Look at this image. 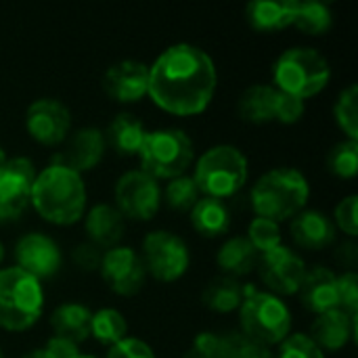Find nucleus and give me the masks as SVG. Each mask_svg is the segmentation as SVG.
<instances>
[{
	"label": "nucleus",
	"instance_id": "nucleus-11",
	"mask_svg": "<svg viewBox=\"0 0 358 358\" xmlns=\"http://www.w3.org/2000/svg\"><path fill=\"white\" fill-rule=\"evenodd\" d=\"M36 168L27 157H10L0 170V222L17 220L29 206Z\"/></svg>",
	"mask_w": 358,
	"mask_h": 358
},
{
	"label": "nucleus",
	"instance_id": "nucleus-6",
	"mask_svg": "<svg viewBox=\"0 0 358 358\" xmlns=\"http://www.w3.org/2000/svg\"><path fill=\"white\" fill-rule=\"evenodd\" d=\"M331 78L329 61L310 46L287 48L273 67V80L277 90L298 99H310L319 94Z\"/></svg>",
	"mask_w": 358,
	"mask_h": 358
},
{
	"label": "nucleus",
	"instance_id": "nucleus-18",
	"mask_svg": "<svg viewBox=\"0 0 358 358\" xmlns=\"http://www.w3.org/2000/svg\"><path fill=\"white\" fill-rule=\"evenodd\" d=\"M298 294H300L302 306L315 315H323V313L340 308L338 275L325 266H315L306 271Z\"/></svg>",
	"mask_w": 358,
	"mask_h": 358
},
{
	"label": "nucleus",
	"instance_id": "nucleus-15",
	"mask_svg": "<svg viewBox=\"0 0 358 358\" xmlns=\"http://www.w3.org/2000/svg\"><path fill=\"white\" fill-rule=\"evenodd\" d=\"M15 260L34 279H48L61 268V250L44 233H29L15 245Z\"/></svg>",
	"mask_w": 358,
	"mask_h": 358
},
{
	"label": "nucleus",
	"instance_id": "nucleus-23",
	"mask_svg": "<svg viewBox=\"0 0 358 358\" xmlns=\"http://www.w3.org/2000/svg\"><path fill=\"white\" fill-rule=\"evenodd\" d=\"M147 128L145 124L132 115V113H117L107 132H105V141L111 145V149L117 153V155H124V157H130V155H138L141 149H143V143L147 138Z\"/></svg>",
	"mask_w": 358,
	"mask_h": 358
},
{
	"label": "nucleus",
	"instance_id": "nucleus-10",
	"mask_svg": "<svg viewBox=\"0 0 358 358\" xmlns=\"http://www.w3.org/2000/svg\"><path fill=\"white\" fill-rule=\"evenodd\" d=\"M115 210L132 220H151L162 206V189L143 170H130L115 182Z\"/></svg>",
	"mask_w": 358,
	"mask_h": 358
},
{
	"label": "nucleus",
	"instance_id": "nucleus-43",
	"mask_svg": "<svg viewBox=\"0 0 358 358\" xmlns=\"http://www.w3.org/2000/svg\"><path fill=\"white\" fill-rule=\"evenodd\" d=\"M231 358H275V355L271 352V348L256 344V342L241 336V340H239V344H237Z\"/></svg>",
	"mask_w": 358,
	"mask_h": 358
},
{
	"label": "nucleus",
	"instance_id": "nucleus-14",
	"mask_svg": "<svg viewBox=\"0 0 358 358\" xmlns=\"http://www.w3.org/2000/svg\"><path fill=\"white\" fill-rule=\"evenodd\" d=\"M25 128L36 143L55 147L67 138L71 128V115L61 101L38 99L25 111Z\"/></svg>",
	"mask_w": 358,
	"mask_h": 358
},
{
	"label": "nucleus",
	"instance_id": "nucleus-3",
	"mask_svg": "<svg viewBox=\"0 0 358 358\" xmlns=\"http://www.w3.org/2000/svg\"><path fill=\"white\" fill-rule=\"evenodd\" d=\"M308 197L310 185L296 168H275L262 174L250 191V203L256 216L277 224L300 214Z\"/></svg>",
	"mask_w": 358,
	"mask_h": 358
},
{
	"label": "nucleus",
	"instance_id": "nucleus-30",
	"mask_svg": "<svg viewBox=\"0 0 358 358\" xmlns=\"http://www.w3.org/2000/svg\"><path fill=\"white\" fill-rule=\"evenodd\" d=\"M294 25L308 36H323L334 25L331 8L323 2H317V0H306V2L298 0Z\"/></svg>",
	"mask_w": 358,
	"mask_h": 358
},
{
	"label": "nucleus",
	"instance_id": "nucleus-49",
	"mask_svg": "<svg viewBox=\"0 0 358 358\" xmlns=\"http://www.w3.org/2000/svg\"><path fill=\"white\" fill-rule=\"evenodd\" d=\"M0 358H4V355H2V350H0Z\"/></svg>",
	"mask_w": 358,
	"mask_h": 358
},
{
	"label": "nucleus",
	"instance_id": "nucleus-39",
	"mask_svg": "<svg viewBox=\"0 0 358 358\" xmlns=\"http://www.w3.org/2000/svg\"><path fill=\"white\" fill-rule=\"evenodd\" d=\"M357 208V195H348V197H344V199L336 206V224H334V227L342 229V233H346L348 237H357L358 235Z\"/></svg>",
	"mask_w": 358,
	"mask_h": 358
},
{
	"label": "nucleus",
	"instance_id": "nucleus-48",
	"mask_svg": "<svg viewBox=\"0 0 358 358\" xmlns=\"http://www.w3.org/2000/svg\"><path fill=\"white\" fill-rule=\"evenodd\" d=\"M78 358H92V357H84V355H80V357Z\"/></svg>",
	"mask_w": 358,
	"mask_h": 358
},
{
	"label": "nucleus",
	"instance_id": "nucleus-25",
	"mask_svg": "<svg viewBox=\"0 0 358 358\" xmlns=\"http://www.w3.org/2000/svg\"><path fill=\"white\" fill-rule=\"evenodd\" d=\"M218 268L224 273V277H245L250 275L258 264V252L252 248V243L245 237H231L222 243L216 256Z\"/></svg>",
	"mask_w": 358,
	"mask_h": 358
},
{
	"label": "nucleus",
	"instance_id": "nucleus-4",
	"mask_svg": "<svg viewBox=\"0 0 358 358\" xmlns=\"http://www.w3.org/2000/svg\"><path fill=\"white\" fill-rule=\"evenodd\" d=\"M239 323L243 338L268 348L281 344L289 336L292 310L279 296L245 287L243 302L239 306Z\"/></svg>",
	"mask_w": 358,
	"mask_h": 358
},
{
	"label": "nucleus",
	"instance_id": "nucleus-20",
	"mask_svg": "<svg viewBox=\"0 0 358 358\" xmlns=\"http://www.w3.org/2000/svg\"><path fill=\"white\" fill-rule=\"evenodd\" d=\"M84 231L88 235V243L99 250L117 248L124 235V216L109 203H96L84 216Z\"/></svg>",
	"mask_w": 358,
	"mask_h": 358
},
{
	"label": "nucleus",
	"instance_id": "nucleus-31",
	"mask_svg": "<svg viewBox=\"0 0 358 358\" xmlns=\"http://www.w3.org/2000/svg\"><path fill=\"white\" fill-rule=\"evenodd\" d=\"M239 340H241V334L206 331L195 338L191 350L187 352L185 358H231Z\"/></svg>",
	"mask_w": 358,
	"mask_h": 358
},
{
	"label": "nucleus",
	"instance_id": "nucleus-36",
	"mask_svg": "<svg viewBox=\"0 0 358 358\" xmlns=\"http://www.w3.org/2000/svg\"><path fill=\"white\" fill-rule=\"evenodd\" d=\"M275 358H325V352L306 334H292L279 344Z\"/></svg>",
	"mask_w": 358,
	"mask_h": 358
},
{
	"label": "nucleus",
	"instance_id": "nucleus-1",
	"mask_svg": "<svg viewBox=\"0 0 358 358\" xmlns=\"http://www.w3.org/2000/svg\"><path fill=\"white\" fill-rule=\"evenodd\" d=\"M216 82V65L206 50L193 44H174L149 67L147 94L166 113L187 117L208 109Z\"/></svg>",
	"mask_w": 358,
	"mask_h": 358
},
{
	"label": "nucleus",
	"instance_id": "nucleus-24",
	"mask_svg": "<svg viewBox=\"0 0 358 358\" xmlns=\"http://www.w3.org/2000/svg\"><path fill=\"white\" fill-rule=\"evenodd\" d=\"M90 321H92L90 308L78 302H65L57 306L50 315V327L55 336L65 338L78 346L90 336Z\"/></svg>",
	"mask_w": 358,
	"mask_h": 358
},
{
	"label": "nucleus",
	"instance_id": "nucleus-21",
	"mask_svg": "<svg viewBox=\"0 0 358 358\" xmlns=\"http://www.w3.org/2000/svg\"><path fill=\"white\" fill-rule=\"evenodd\" d=\"M292 237L304 250H325L336 241L334 222L319 210H302L292 220Z\"/></svg>",
	"mask_w": 358,
	"mask_h": 358
},
{
	"label": "nucleus",
	"instance_id": "nucleus-7",
	"mask_svg": "<svg viewBox=\"0 0 358 358\" xmlns=\"http://www.w3.org/2000/svg\"><path fill=\"white\" fill-rule=\"evenodd\" d=\"M193 180L206 197H233L248 182V157L233 145H216L197 159Z\"/></svg>",
	"mask_w": 358,
	"mask_h": 358
},
{
	"label": "nucleus",
	"instance_id": "nucleus-32",
	"mask_svg": "<svg viewBox=\"0 0 358 358\" xmlns=\"http://www.w3.org/2000/svg\"><path fill=\"white\" fill-rule=\"evenodd\" d=\"M358 88L357 84L346 86L334 107V117L336 124L342 128V132L348 136V141H358Z\"/></svg>",
	"mask_w": 358,
	"mask_h": 358
},
{
	"label": "nucleus",
	"instance_id": "nucleus-38",
	"mask_svg": "<svg viewBox=\"0 0 358 358\" xmlns=\"http://www.w3.org/2000/svg\"><path fill=\"white\" fill-rule=\"evenodd\" d=\"M338 300L340 310L357 317L358 313V277L355 271H348L338 277Z\"/></svg>",
	"mask_w": 358,
	"mask_h": 358
},
{
	"label": "nucleus",
	"instance_id": "nucleus-37",
	"mask_svg": "<svg viewBox=\"0 0 358 358\" xmlns=\"http://www.w3.org/2000/svg\"><path fill=\"white\" fill-rule=\"evenodd\" d=\"M275 120L281 124H296L304 115V101L287 92H275Z\"/></svg>",
	"mask_w": 358,
	"mask_h": 358
},
{
	"label": "nucleus",
	"instance_id": "nucleus-47",
	"mask_svg": "<svg viewBox=\"0 0 358 358\" xmlns=\"http://www.w3.org/2000/svg\"><path fill=\"white\" fill-rule=\"evenodd\" d=\"M2 260H4V248H2V243H0V264H2Z\"/></svg>",
	"mask_w": 358,
	"mask_h": 358
},
{
	"label": "nucleus",
	"instance_id": "nucleus-17",
	"mask_svg": "<svg viewBox=\"0 0 358 358\" xmlns=\"http://www.w3.org/2000/svg\"><path fill=\"white\" fill-rule=\"evenodd\" d=\"M105 132L94 128V126H86L80 128L71 134V138L67 141L65 151L55 159V164L67 166L69 170L78 172L80 176L88 170H94L103 155H105Z\"/></svg>",
	"mask_w": 358,
	"mask_h": 358
},
{
	"label": "nucleus",
	"instance_id": "nucleus-5",
	"mask_svg": "<svg viewBox=\"0 0 358 358\" xmlns=\"http://www.w3.org/2000/svg\"><path fill=\"white\" fill-rule=\"evenodd\" d=\"M44 310V292L38 279L19 266L0 271V327L25 331Z\"/></svg>",
	"mask_w": 358,
	"mask_h": 358
},
{
	"label": "nucleus",
	"instance_id": "nucleus-22",
	"mask_svg": "<svg viewBox=\"0 0 358 358\" xmlns=\"http://www.w3.org/2000/svg\"><path fill=\"white\" fill-rule=\"evenodd\" d=\"M298 0H254L248 4L245 15L252 29L271 34L294 25Z\"/></svg>",
	"mask_w": 358,
	"mask_h": 358
},
{
	"label": "nucleus",
	"instance_id": "nucleus-27",
	"mask_svg": "<svg viewBox=\"0 0 358 358\" xmlns=\"http://www.w3.org/2000/svg\"><path fill=\"white\" fill-rule=\"evenodd\" d=\"M275 86L268 84H252L239 96L237 111L241 120L250 124H268L275 120Z\"/></svg>",
	"mask_w": 358,
	"mask_h": 358
},
{
	"label": "nucleus",
	"instance_id": "nucleus-45",
	"mask_svg": "<svg viewBox=\"0 0 358 358\" xmlns=\"http://www.w3.org/2000/svg\"><path fill=\"white\" fill-rule=\"evenodd\" d=\"M23 358H48L44 355V350H31V352H27Z\"/></svg>",
	"mask_w": 358,
	"mask_h": 358
},
{
	"label": "nucleus",
	"instance_id": "nucleus-40",
	"mask_svg": "<svg viewBox=\"0 0 358 358\" xmlns=\"http://www.w3.org/2000/svg\"><path fill=\"white\" fill-rule=\"evenodd\" d=\"M107 358H155V355L145 342H141L136 338H126L120 344L111 346V350L107 352Z\"/></svg>",
	"mask_w": 358,
	"mask_h": 358
},
{
	"label": "nucleus",
	"instance_id": "nucleus-16",
	"mask_svg": "<svg viewBox=\"0 0 358 358\" xmlns=\"http://www.w3.org/2000/svg\"><path fill=\"white\" fill-rule=\"evenodd\" d=\"M105 92L117 103H136L149 90V65L141 61H120L103 76Z\"/></svg>",
	"mask_w": 358,
	"mask_h": 358
},
{
	"label": "nucleus",
	"instance_id": "nucleus-28",
	"mask_svg": "<svg viewBox=\"0 0 358 358\" xmlns=\"http://www.w3.org/2000/svg\"><path fill=\"white\" fill-rule=\"evenodd\" d=\"M243 294H245V287L237 279L222 275L208 283L201 300L214 313H233V310H239L243 302Z\"/></svg>",
	"mask_w": 358,
	"mask_h": 358
},
{
	"label": "nucleus",
	"instance_id": "nucleus-19",
	"mask_svg": "<svg viewBox=\"0 0 358 358\" xmlns=\"http://www.w3.org/2000/svg\"><path fill=\"white\" fill-rule=\"evenodd\" d=\"M357 334V317H350L348 313L336 308L323 315H317L315 323L310 325V340L321 348L329 352L342 350Z\"/></svg>",
	"mask_w": 358,
	"mask_h": 358
},
{
	"label": "nucleus",
	"instance_id": "nucleus-8",
	"mask_svg": "<svg viewBox=\"0 0 358 358\" xmlns=\"http://www.w3.org/2000/svg\"><path fill=\"white\" fill-rule=\"evenodd\" d=\"M141 170L155 180H172L185 176L195 159L193 141L178 128L153 130L147 134L138 153Z\"/></svg>",
	"mask_w": 358,
	"mask_h": 358
},
{
	"label": "nucleus",
	"instance_id": "nucleus-29",
	"mask_svg": "<svg viewBox=\"0 0 358 358\" xmlns=\"http://www.w3.org/2000/svg\"><path fill=\"white\" fill-rule=\"evenodd\" d=\"M128 334V323L122 313L115 308H101L92 313L90 321V336L101 342L103 346H115L122 340H126Z\"/></svg>",
	"mask_w": 358,
	"mask_h": 358
},
{
	"label": "nucleus",
	"instance_id": "nucleus-42",
	"mask_svg": "<svg viewBox=\"0 0 358 358\" xmlns=\"http://www.w3.org/2000/svg\"><path fill=\"white\" fill-rule=\"evenodd\" d=\"M44 355L48 358H78L80 357V348L78 344L65 340V338H59V336H52L46 346L42 348Z\"/></svg>",
	"mask_w": 358,
	"mask_h": 358
},
{
	"label": "nucleus",
	"instance_id": "nucleus-26",
	"mask_svg": "<svg viewBox=\"0 0 358 358\" xmlns=\"http://www.w3.org/2000/svg\"><path fill=\"white\" fill-rule=\"evenodd\" d=\"M191 222L199 235L214 239L229 231L231 214H229V208L224 206V201L212 199V197H201L191 210Z\"/></svg>",
	"mask_w": 358,
	"mask_h": 358
},
{
	"label": "nucleus",
	"instance_id": "nucleus-33",
	"mask_svg": "<svg viewBox=\"0 0 358 358\" xmlns=\"http://www.w3.org/2000/svg\"><path fill=\"white\" fill-rule=\"evenodd\" d=\"M164 197H166L168 208L187 212V210H193V206L201 199V193H199L193 176H178L168 182Z\"/></svg>",
	"mask_w": 358,
	"mask_h": 358
},
{
	"label": "nucleus",
	"instance_id": "nucleus-34",
	"mask_svg": "<svg viewBox=\"0 0 358 358\" xmlns=\"http://www.w3.org/2000/svg\"><path fill=\"white\" fill-rule=\"evenodd\" d=\"M327 168L338 178H355L358 172V141H342L327 155Z\"/></svg>",
	"mask_w": 358,
	"mask_h": 358
},
{
	"label": "nucleus",
	"instance_id": "nucleus-44",
	"mask_svg": "<svg viewBox=\"0 0 358 358\" xmlns=\"http://www.w3.org/2000/svg\"><path fill=\"white\" fill-rule=\"evenodd\" d=\"M336 258H338L342 264H346V266H350V268H352L358 260V250L352 245V243H344V245H340V248H338Z\"/></svg>",
	"mask_w": 358,
	"mask_h": 358
},
{
	"label": "nucleus",
	"instance_id": "nucleus-12",
	"mask_svg": "<svg viewBox=\"0 0 358 358\" xmlns=\"http://www.w3.org/2000/svg\"><path fill=\"white\" fill-rule=\"evenodd\" d=\"M103 281L117 296H134L143 289L147 281V271L141 260V254L128 245L111 248L103 254L101 268Z\"/></svg>",
	"mask_w": 358,
	"mask_h": 358
},
{
	"label": "nucleus",
	"instance_id": "nucleus-46",
	"mask_svg": "<svg viewBox=\"0 0 358 358\" xmlns=\"http://www.w3.org/2000/svg\"><path fill=\"white\" fill-rule=\"evenodd\" d=\"M6 159H8V157H6V153H4V149L0 147V170H2V166L6 164Z\"/></svg>",
	"mask_w": 358,
	"mask_h": 358
},
{
	"label": "nucleus",
	"instance_id": "nucleus-35",
	"mask_svg": "<svg viewBox=\"0 0 358 358\" xmlns=\"http://www.w3.org/2000/svg\"><path fill=\"white\" fill-rule=\"evenodd\" d=\"M245 239L252 243V248L258 252V256L268 254V252L277 250L279 245H283L279 224L273 222V220H266V218H258V216L250 222Z\"/></svg>",
	"mask_w": 358,
	"mask_h": 358
},
{
	"label": "nucleus",
	"instance_id": "nucleus-2",
	"mask_svg": "<svg viewBox=\"0 0 358 358\" xmlns=\"http://www.w3.org/2000/svg\"><path fill=\"white\" fill-rule=\"evenodd\" d=\"M29 203L50 224L69 227L86 214V187L78 172L50 164L36 174Z\"/></svg>",
	"mask_w": 358,
	"mask_h": 358
},
{
	"label": "nucleus",
	"instance_id": "nucleus-9",
	"mask_svg": "<svg viewBox=\"0 0 358 358\" xmlns=\"http://www.w3.org/2000/svg\"><path fill=\"white\" fill-rule=\"evenodd\" d=\"M141 260L147 275L162 283H172L178 281L189 268V248L170 231H153L143 241Z\"/></svg>",
	"mask_w": 358,
	"mask_h": 358
},
{
	"label": "nucleus",
	"instance_id": "nucleus-41",
	"mask_svg": "<svg viewBox=\"0 0 358 358\" xmlns=\"http://www.w3.org/2000/svg\"><path fill=\"white\" fill-rule=\"evenodd\" d=\"M73 262L78 268L82 271H99L101 268V260H103V252L92 245V243H80L73 254H71Z\"/></svg>",
	"mask_w": 358,
	"mask_h": 358
},
{
	"label": "nucleus",
	"instance_id": "nucleus-13",
	"mask_svg": "<svg viewBox=\"0 0 358 358\" xmlns=\"http://www.w3.org/2000/svg\"><path fill=\"white\" fill-rule=\"evenodd\" d=\"M258 271L262 283L268 287L271 294L292 296L298 294L308 268L296 252L279 245L277 250L258 256Z\"/></svg>",
	"mask_w": 358,
	"mask_h": 358
}]
</instances>
